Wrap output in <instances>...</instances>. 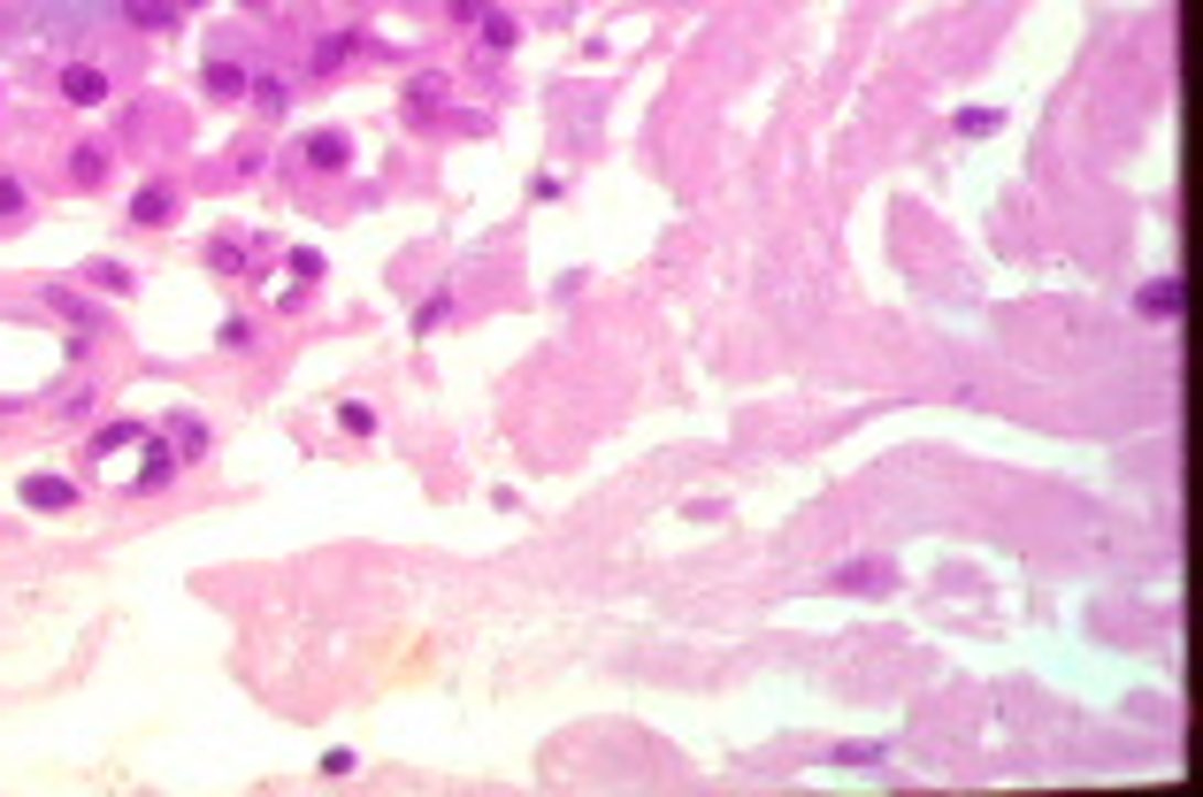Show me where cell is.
Instances as JSON below:
<instances>
[{
  "label": "cell",
  "mask_w": 1203,
  "mask_h": 797,
  "mask_svg": "<svg viewBox=\"0 0 1203 797\" xmlns=\"http://www.w3.org/2000/svg\"><path fill=\"white\" fill-rule=\"evenodd\" d=\"M828 591H867V599H882V591H898V568H890V560H836V568H828Z\"/></svg>",
  "instance_id": "obj_1"
},
{
  "label": "cell",
  "mask_w": 1203,
  "mask_h": 797,
  "mask_svg": "<svg viewBox=\"0 0 1203 797\" xmlns=\"http://www.w3.org/2000/svg\"><path fill=\"white\" fill-rule=\"evenodd\" d=\"M1181 300H1189L1181 277H1150V284L1135 292V315H1142V322H1181Z\"/></svg>",
  "instance_id": "obj_2"
},
{
  "label": "cell",
  "mask_w": 1203,
  "mask_h": 797,
  "mask_svg": "<svg viewBox=\"0 0 1203 797\" xmlns=\"http://www.w3.org/2000/svg\"><path fill=\"white\" fill-rule=\"evenodd\" d=\"M169 215H176V184H169V176H153V184L131 192V223H139V230H161Z\"/></svg>",
  "instance_id": "obj_3"
},
{
  "label": "cell",
  "mask_w": 1203,
  "mask_h": 797,
  "mask_svg": "<svg viewBox=\"0 0 1203 797\" xmlns=\"http://www.w3.org/2000/svg\"><path fill=\"white\" fill-rule=\"evenodd\" d=\"M62 100H69V108H100V100H108V69H100V62H69V69H62Z\"/></svg>",
  "instance_id": "obj_4"
},
{
  "label": "cell",
  "mask_w": 1203,
  "mask_h": 797,
  "mask_svg": "<svg viewBox=\"0 0 1203 797\" xmlns=\"http://www.w3.org/2000/svg\"><path fill=\"white\" fill-rule=\"evenodd\" d=\"M300 161H307V169H322V176H337V169L353 161V139H345V131H307Z\"/></svg>",
  "instance_id": "obj_5"
},
{
  "label": "cell",
  "mask_w": 1203,
  "mask_h": 797,
  "mask_svg": "<svg viewBox=\"0 0 1203 797\" xmlns=\"http://www.w3.org/2000/svg\"><path fill=\"white\" fill-rule=\"evenodd\" d=\"M254 261H261V238H215V246H207V269H215V277H246Z\"/></svg>",
  "instance_id": "obj_6"
},
{
  "label": "cell",
  "mask_w": 1203,
  "mask_h": 797,
  "mask_svg": "<svg viewBox=\"0 0 1203 797\" xmlns=\"http://www.w3.org/2000/svg\"><path fill=\"white\" fill-rule=\"evenodd\" d=\"M69 498H77V483H69V476H54V468H39V476L23 483V506H39V514H62Z\"/></svg>",
  "instance_id": "obj_7"
},
{
  "label": "cell",
  "mask_w": 1203,
  "mask_h": 797,
  "mask_svg": "<svg viewBox=\"0 0 1203 797\" xmlns=\"http://www.w3.org/2000/svg\"><path fill=\"white\" fill-rule=\"evenodd\" d=\"M200 85H207L215 100H246V85H254V69H238V62H207V69H200Z\"/></svg>",
  "instance_id": "obj_8"
},
{
  "label": "cell",
  "mask_w": 1203,
  "mask_h": 797,
  "mask_svg": "<svg viewBox=\"0 0 1203 797\" xmlns=\"http://www.w3.org/2000/svg\"><path fill=\"white\" fill-rule=\"evenodd\" d=\"M169 445H176V461H200L207 453V422L200 414H169Z\"/></svg>",
  "instance_id": "obj_9"
},
{
  "label": "cell",
  "mask_w": 1203,
  "mask_h": 797,
  "mask_svg": "<svg viewBox=\"0 0 1203 797\" xmlns=\"http://www.w3.org/2000/svg\"><path fill=\"white\" fill-rule=\"evenodd\" d=\"M169 476H176V445H169V438H153L147 461H139V491H161Z\"/></svg>",
  "instance_id": "obj_10"
},
{
  "label": "cell",
  "mask_w": 1203,
  "mask_h": 797,
  "mask_svg": "<svg viewBox=\"0 0 1203 797\" xmlns=\"http://www.w3.org/2000/svg\"><path fill=\"white\" fill-rule=\"evenodd\" d=\"M514 39H522V23H514L506 8H491V15H483V54H514Z\"/></svg>",
  "instance_id": "obj_11"
},
{
  "label": "cell",
  "mask_w": 1203,
  "mask_h": 797,
  "mask_svg": "<svg viewBox=\"0 0 1203 797\" xmlns=\"http://www.w3.org/2000/svg\"><path fill=\"white\" fill-rule=\"evenodd\" d=\"M430 108H445V77L430 69V77H407V116H430Z\"/></svg>",
  "instance_id": "obj_12"
},
{
  "label": "cell",
  "mask_w": 1203,
  "mask_h": 797,
  "mask_svg": "<svg viewBox=\"0 0 1203 797\" xmlns=\"http://www.w3.org/2000/svg\"><path fill=\"white\" fill-rule=\"evenodd\" d=\"M116 445H147V430H139V422H100V430H93V461H108Z\"/></svg>",
  "instance_id": "obj_13"
},
{
  "label": "cell",
  "mask_w": 1203,
  "mask_h": 797,
  "mask_svg": "<svg viewBox=\"0 0 1203 797\" xmlns=\"http://www.w3.org/2000/svg\"><path fill=\"white\" fill-rule=\"evenodd\" d=\"M828 767H890V744H836Z\"/></svg>",
  "instance_id": "obj_14"
},
{
  "label": "cell",
  "mask_w": 1203,
  "mask_h": 797,
  "mask_svg": "<svg viewBox=\"0 0 1203 797\" xmlns=\"http://www.w3.org/2000/svg\"><path fill=\"white\" fill-rule=\"evenodd\" d=\"M950 123H958V139H989V131H997L1005 116H997V108H958Z\"/></svg>",
  "instance_id": "obj_15"
},
{
  "label": "cell",
  "mask_w": 1203,
  "mask_h": 797,
  "mask_svg": "<svg viewBox=\"0 0 1203 797\" xmlns=\"http://www.w3.org/2000/svg\"><path fill=\"white\" fill-rule=\"evenodd\" d=\"M69 176H77V184H100V176H108V154H100V147H77V154H69Z\"/></svg>",
  "instance_id": "obj_16"
},
{
  "label": "cell",
  "mask_w": 1203,
  "mask_h": 797,
  "mask_svg": "<svg viewBox=\"0 0 1203 797\" xmlns=\"http://www.w3.org/2000/svg\"><path fill=\"white\" fill-rule=\"evenodd\" d=\"M445 315H452V292H430V300L415 308V337H430V330H438Z\"/></svg>",
  "instance_id": "obj_17"
},
{
  "label": "cell",
  "mask_w": 1203,
  "mask_h": 797,
  "mask_svg": "<svg viewBox=\"0 0 1203 797\" xmlns=\"http://www.w3.org/2000/svg\"><path fill=\"white\" fill-rule=\"evenodd\" d=\"M353 46H361V39H353V31H337V39H322V46H314V69H337V62H345V54H353Z\"/></svg>",
  "instance_id": "obj_18"
},
{
  "label": "cell",
  "mask_w": 1203,
  "mask_h": 797,
  "mask_svg": "<svg viewBox=\"0 0 1203 797\" xmlns=\"http://www.w3.org/2000/svg\"><path fill=\"white\" fill-rule=\"evenodd\" d=\"M246 93H254V100H261V116H284V77H254V85H246Z\"/></svg>",
  "instance_id": "obj_19"
},
{
  "label": "cell",
  "mask_w": 1203,
  "mask_h": 797,
  "mask_svg": "<svg viewBox=\"0 0 1203 797\" xmlns=\"http://www.w3.org/2000/svg\"><path fill=\"white\" fill-rule=\"evenodd\" d=\"M337 430H353V438H368V430H376V407H361V399H345V407H337Z\"/></svg>",
  "instance_id": "obj_20"
},
{
  "label": "cell",
  "mask_w": 1203,
  "mask_h": 797,
  "mask_svg": "<svg viewBox=\"0 0 1203 797\" xmlns=\"http://www.w3.org/2000/svg\"><path fill=\"white\" fill-rule=\"evenodd\" d=\"M123 15H131V23H169V15H176V8H169V0H123Z\"/></svg>",
  "instance_id": "obj_21"
},
{
  "label": "cell",
  "mask_w": 1203,
  "mask_h": 797,
  "mask_svg": "<svg viewBox=\"0 0 1203 797\" xmlns=\"http://www.w3.org/2000/svg\"><path fill=\"white\" fill-rule=\"evenodd\" d=\"M93 284H100V292H131V277H123L116 261H93Z\"/></svg>",
  "instance_id": "obj_22"
},
{
  "label": "cell",
  "mask_w": 1203,
  "mask_h": 797,
  "mask_svg": "<svg viewBox=\"0 0 1203 797\" xmlns=\"http://www.w3.org/2000/svg\"><path fill=\"white\" fill-rule=\"evenodd\" d=\"M215 337H223V345L238 353V345H254V322H246V315H230V322H223V330H215Z\"/></svg>",
  "instance_id": "obj_23"
},
{
  "label": "cell",
  "mask_w": 1203,
  "mask_h": 797,
  "mask_svg": "<svg viewBox=\"0 0 1203 797\" xmlns=\"http://www.w3.org/2000/svg\"><path fill=\"white\" fill-rule=\"evenodd\" d=\"M292 277H307V284L322 277V254H314V246H292Z\"/></svg>",
  "instance_id": "obj_24"
},
{
  "label": "cell",
  "mask_w": 1203,
  "mask_h": 797,
  "mask_svg": "<svg viewBox=\"0 0 1203 797\" xmlns=\"http://www.w3.org/2000/svg\"><path fill=\"white\" fill-rule=\"evenodd\" d=\"M491 8H498V0H452V15H460V23H483Z\"/></svg>",
  "instance_id": "obj_25"
},
{
  "label": "cell",
  "mask_w": 1203,
  "mask_h": 797,
  "mask_svg": "<svg viewBox=\"0 0 1203 797\" xmlns=\"http://www.w3.org/2000/svg\"><path fill=\"white\" fill-rule=\"evenodd\" d=\"M15 207H23V184H15V176H0V215H15Z\"/></svg>",
  "instance_id": "obj_26"
},
{
  "label": "cell",
  "mask_w": 1203,
  "mask_h": 797,
  "mask_svg": "<svg viewBox=\"0 0 1203 797\" xmlns=\"http://www.w3.org/2000/svg\"><path fill=\"white\" fill-rule=\"evenodd\" d=\"M246 8H269V0H246Z\"/></svg>",
  "instance_id": "obj_27"
},
{
  "label": "cell",
  "mask_w": 1203,
  "mask_h": 797,
  "mask_svg": "<svg viewBox=\"0 0 1203 797\" xmlns=\"http://www.w3.org/2000/svg\"><path fill=\"white\" fill-rule=\"evenodd\" d=\"M184 8H200V0H184Z\"/></svg>",
  "instance_id": "obj_28"
}]
</instances>
